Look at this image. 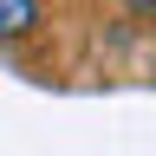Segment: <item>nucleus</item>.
<instances>
[{
  "label": "nucleus",
  "mask_w": 156,
  "mask_h": 156,
  "mask_svg": "<svg viewBox=\"0 0 156 156\" xmlns=\"http://www.w3.org/2000/svg\"><path fill=\"white\" fill-rule=\"evenodd\" d=\"M39 26V0H0V39H26Z\"/></svg>",
  "instance_id": "f257e3e1"
},
{
  "label": "nucleus",
  "mask_w": 156,
  "mask_h": 156,
  "mask_svg": "<svg viewBox=\"0 0 156 156\" xmlns=\"http://www.w3.org/2000/svg\"><path fill=\"white\" fill-rule=\"evenodd\" d=\"M130 13H156V0H130Z\"/></svg>",
  "instance_id": "f03ea898"
}]
</instances>
